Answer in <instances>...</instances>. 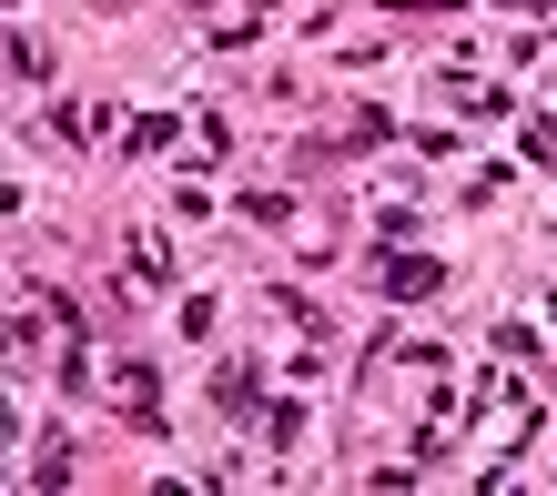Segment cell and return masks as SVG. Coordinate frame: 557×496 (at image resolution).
I'll list each match as a JSON object with an SVG mask.
<instances>
[{"mask_svg": "<svg viewBox=\"0 0 557 496\" xmlns=\"http://www.w3.org/2000/svg\"><path fill=\"white\" fill-rule=\"evenodd\" d=\"M375 284L396 294V305H416V294H436V263H425V253H396V263H375Z\"/></svg>", "mask_w": 557, "mask_h": 496, "instance_id": "cell-2", "label": "cell"}, {"mask_svg": "<svg viewBox=\"0 0 557 496\" xmlns=\"http://www.w3.org/2000/svg\"><path fill=\"white\" fill-rule=\"evenodd\" d=\"M122 274H133V294H162V284H173V253H162L152 234H133V253H122Z\"/></svg>", "mask_w": 557, "mask_h": 496, "instance_id": "cell-3", "label": "cell"}, {"mask_svg": "<svg viewBox=\"0 0 557 496\" xmlns=\"http://www.w3.org/2000/svg\"><path fill=\"white\" fill-rule=\"evenodd\" d=\"M183 335H223V305H213V294H183Z\"/></svg>", "mask_w": 557, "mask_h": 496, "instance_id": "cell-6", "label": "cell"}, {"mask_svg": "<svg viewBox=\"0 0 557 496\" xmlns=\"http://www.w3.org/2000/svg\"><path fill=\"white\" fill-rule=\"evenodd\" d=\"M213 406L223 416H253V365H213Z\"/></svg>", "mask_w": 557, "mask_h": 496, "instance_id": "cell-4", "label": "cell"}, {"mask_svg": "<svg viewBox=\"0 0 557 496\" xmlns=\"http://www.w3.org/2000/svg\"><path fill=\"white\" fill-rule=\"evenodd\" d=\"M112 395H122V416H133L143 436H162V385H152V365H112Z\"/></svg>", "mask_w": 557, "mask_h": 496, "instance_id": "cell-1", "label": "cell"}, {"mask_svg": "<svg viewBox=\"0 0 557 496\" xmlns=\"http://www.w3.org/2000/svg\"><path fill=\"white\" fill-rule=\"evenodd\" d=\"M122 142H133V162H143V152H173V122H162V112H143L133 132H122Z\"/></svg>", "mask_w": 557, "mask_h": 496, "instance_id": "cell-5", "label": "cell"}]
</instances>
